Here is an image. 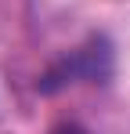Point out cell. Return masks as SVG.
<instances>
[{
  "instance_id": "1",
  "label": "cell",
  "mask_w": 130,
  "mask_h": 134,
  "mask_svg": "<svg viewBox=\"0 0 130 134\" xmlns=\"http://www.w3.org/2000/svg\"><path fill=\"white\" fill-rule=\"evenodd\" d=\"M105 72H108V51H105V44H90V47L72 51L58 69H51V72L43 76L40 87L43 91H54V87H62V83H72V80H98V76H105Z\"/></svg>"
}]
</instances>
